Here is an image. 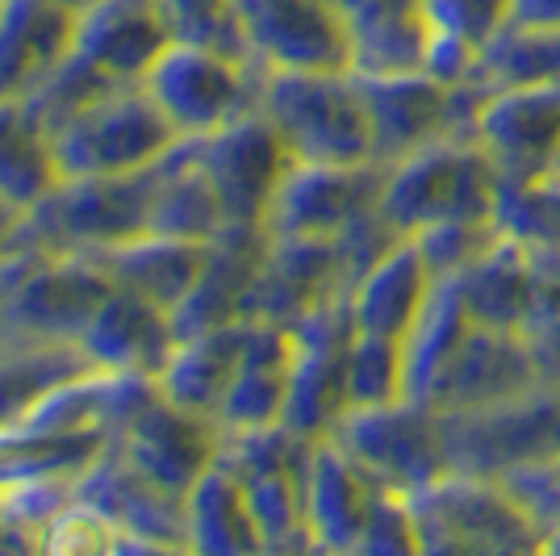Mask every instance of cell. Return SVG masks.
<instances>
[{"instance_id": "obj_6", "label": "cell", "mask_w": 560, "mask_h": 556, "mask_svg": "<svg viewBox=\"0 0 560 556\" xmlns=\"http://www.w3.org/2000/svg\"><path fill=\"white\" fill-rule=\"evenodd\" d=\"M335 440L373 482L394 489H415L440 482L447 473L444 427L431 406L401 397L394 406H364L348 410L330 427Z\"/></svg>"}, {"instance_id": "obj_20", "label": "cell", "mask_w": 560, "mask_h": 556, "mask_svg": "<svg viewBox=\"0 0 560 556\" xmlns=\"http://www.w3.org/2000/svg\"><path fill=\"white\" fill-rule=\"evenodd\" d=\"M210 255L213 243L147 231L139 239H126L117 247L96 252V264L114 277L117 289H130V293H139V298H147L151 305H160L176 318L180 305L197 293V285L210 268Z\"/></svg>"}, {"instance_id": "obj_21", "label": "cell", "mask_w": 560, "mask_h": 556, "mask_svg": "<svg viewBox=\"0 0 560 556\" xmlns=\"http://www.w3.org/2000/svg\"><path fill=\"white\" fill-rule=\"evenodd\" d=\"M252 335V318H231V323L206 326L176 339V351L155 377V390L176 402L180 410L201 418H222L226 394L234 385V372L243 364V348Z\"/></svg>"}, {"instance_id": "obj_40", "label": "cell", "mask_w": 560, "mask_h": 556, "mask_svg": "<svg viewBox=\"0 0 560 556\" xmlns=\"http://www.w3.org/2000/svg\"><path fill=\"white\" fill-rule=\"evenodd\" d=\"M55 4H59V9H68L71 18H80V13H89V9L101 4V0H55Z\"/></svg>"}, {"instance_id": "obj_2", "label": "cell", "mask_w": 560, "mask_h": 556, "mask_svg": "<svg viewBox=\"0 0 560 556\" xmlns=\"http://www.w3.org/2000/svg\"><path fill=\"white\" fill-rule=\"evenodd\" d=\"M180 142L164 109L142 84H114L50 130V155L59 181L75 176H126L160 163Z\"/></svg>"}, {"instance_id": "obj_41", "label": "cell", "mask_w": 560, "mask_h": 556, "mask_svg": "<svg viewBox=\"0 0 560 556\" xmlns=\"http://www.w3.org/2000/svg\"><path fill=\"white\" fill-rule=\"evenodd\" d=\"M548 548H560V532L552 535V540H548Z\"/></svg>"}, {"instance_id": "obj_30", "label": "cell", "mask_w": 560, "mask_h": 556, "mask_svg": "<svg viewBox=\"0 0 560 556\" xmlns=\"http://www.w3.org/2000/svg\"><path fill=\"white\" fill-rule=\"evenodd\" d=\"M465 285V298L472 318L486 326H518L532 310L536 277H532V259L523 239H498L490 252L477 264H468L465 273H456Z\"/></svg>"}, {"instance_id": "obj_7", "label": "cell", "mask_w": 560, "mask_h": 556, "mask_svg": "<svg viewBox=\"0 0 560 556\" xmlns=\"http://www.w3.org/2000/svg\"><path fill=\"white\" fill-rule=\"evenodd\" d=\"M394 163H293L264 213L268 239H335L381 206Z\"/></svg>"}, {"instance_id": "obj_1", "label": "cell", "mask_w": 560, "mask_h": 556, "mask_svg": "<svg viewBox=\"0 0 560 556\" xmlns=\"http://www.w3.org/2000/svg\"><path fill=\"white\" fill-rule=\"evenodd\" d=\"M256 109L293 163H369L373 117L355 71H264Z\"/></svg>"}, {"instance_id": "obj_42", "label": "cell", "mask_w": 560, "mask_h": 556, "mask_svg": "<svg viewBox=\"0 0 560 556\" xmlns=\"http://www.w3.org/2000/svg\"><path fill=\"white\" fill-rule=\"evenodd\" d=\"M557 163H560V160H557Z\"/></svg>"}, {"instance_id": "obj_32", "label": "cell", "mask_w": 560, "mask_h": 556, "mask_svg": "<svg viewBox=\"0 0 560 556\" xmlns=\"http://www.w3.org/2000/svg\"><path fill=\"white\" fill-rule=\"evenodd\" d=\"M406 397V344L355 331L348 356V410L394 406Z\"/></svg>"}, {"instance_id": "obj_11", "label": "cell", "mask_w": 560, "mask_h": 556, "mask_svg": "<svg viewBox=\"0 0 560 556\" xmlns=\"http://www.w3.org/2000/svg\"><path fill=\"white\" fill-rule=\"evenodd\" d=\"M252 63L264 71H351L355 38L330 0H238Z\"/></svg>"}, {"instance_id": "obj_39", "label": "cell", "mask_w": 560, "mask_h": 556, "mask_svg": "<svg viewBox=\"0 0 560 556\" xmlns=\"http://www.w3.org/2000/svg\"><path fill=\"white\" fill-rule=\"evenodd\" d=\"M18 227H22V209H13V206H4V201H0V259L13 252Z\"/></svg>"}, {"instance_id": "obj_26", "label": "cell", "mask_w": 560, "mask_h": 556, "mask_svg": "<svg viewBox=\"0 0 560 556\" xmlns=\"http://www.w3.org/2000/svg\"><path fill=\"white\" fill-rule=\"evenodd\" d=\"M185 532L192 553H259L264 535L247 502V489L231 464L218 461L185 494Z\"/></svg>"}, {"instance_id": "obj_31", "label": "cell", "mask_w": 560, "mask_h": 556, "mask_svg": "<svg viewBox=\"0 0 560 556\" xmlns=\"http://www.w3.org/2000/svg\"><path fill=\"white\" fill-rule=\"evenodd\" d=\"M468 76L481 80L490 93L560 80V30L502 22L490 34V43L477 50V63Z\"/></svg>"}, {"instance_id": "obj_37", "label": "cell", "mask_w": 560, "mask_h": 556, "mask_svg": "<svg viewBox=\"0 0 560 556\" xmlns=\"http://www.w3.org/2000/svg\"><path fill=\"white\" fill-rule=\"evenodd\" d=\"M506 489H511V498L536 519L539 528L560 523V456L511 468L506 473Z\"/></svg>"}, {"instance_id": "obj_9", "label": "cell", "mask_w": 560, "mask_h": 556, "mask_svg": "<svg viewBox=\"0 0 560 556\" xmlns=\"http://www.w3.org/2000/svg\"><path fill=\"white\" fill-rule=\"evenodd\" d=\"M293 335H298V360L280 422L305 440H327L330 427L348 415V356L355 339L348 293L298 318Z\"/></svg>"}, {"instance_id": "obj_25", "label": "cell", "mask_w": 560, "mask_h": 556, "mask_svg": "<svg viewBox=\"0 0 560 556\" xmlns=\"http://www.w3.org/2000/svg\"><path fill=\"white\" fill-rule=\"evenodd\" d=\"M147 231L197 239V243H218L226 234V213H222L210 176L201 172V163L192 155V139H180L155 163Z\"/></svg>"}, {"instance_id": "obj_13", "label": "cell", "mask_w": 560, "mask_h": 556, "mask_svg": "<svg viewBox=\"0 0 560 556\" xmlns=\"http://www.w3.org/2000/svg\"><path fill=\"white\" fill-rule=\"evenodd\" d=\"M360 93L373 117V160L401 163L415 151L447 135V96L452 84L431 71H394V76H360Z\"/></svg>"}, {"instance_id": "obj_3", "label": "cell", "mask_w": 560, "mask_h": 556, "mask_svg": "<svg viewBox=\"0 0 560 556\" xmlns=\"http://www.w3.org/2000/svg\"><path fill=\"white\" fill-rule=\"evenodd\" d=\"M155 163L126 176H75L59 181L34 209L22 213L13 247L47 255H96L147 234Z\"/></svg>"}, {"instance_id": "obj_4", "label": "cell", "mask_w": 560, "mask_h": 556, "mask_svg": "<svg viewBox=\"0 0 560 556\" xmlns=\"http://www.w3.org/2000/svg\"><path fill=\"white\" fill-rule=\"evenodd\" d=\"M506 172L490 155L486 142L440 139L394 163L389 185L381 197V213L401 234H419L431 222L447 218H498Z\"/></svg>"}, {"instance_id": "obj_10", "label": "cell", "mask_w": 560, "mask_h": 556, "mask_svg": "<svg viewBox=\"0 0 560 556\" xmlns=\"http://www.w3.org/2000/svg\"><path fill=\"white\" fill-rule=\"evenodd\" d=\"M410 507L419 519L422 548L452 553H514V548H536L539 523L511 498V489L477 486V482H452L440 477L431 486L410 494Z\"/></svg>"}, {"instance_id": "obj_36", "label": "cell", "mask_w": 560, "mask_h": 556, "mask_svg": "<svg viewBox=\"0 0 560 556\" xmlns=\"http://www.w3.org/2000/svg\"><path fill=\"white\" fill-rule=\"evenodd\" d=\"M422 9H427L431 30L456 34L481 50L490 43L493 30L506 22L511 0H422Z\"/></svg>"}, {"instance_id": "obj_12", "label": "cell", "mask_w": 560, "mask_h": 556, "mask_svg": "<svg viewBox=\"0 0 560 556\" xmlns=\"http://www.w3.org/2000/svg\"><path fill=\"white\" fill-rule=\"evenodd\" d=\"M114 448L135 473L172 498H185L222 452V422L188 415L160 390L117 427Z\"/></svg>"}, {"instance_id": "obj_16", "label": "cell", "mask_w": 560, "mask_h": 556, "mask_svg": "<svg viewBox=\"0 0 560 556\" xmlns=\"http://www.w3.org/2000/svg\"><path fill=\"white\" fill-rule=\"evenodd\" d=\"M71 47L75 18L55 0H0V105L38 93Z\"/></svg>"}, {"instance_id": "obj_19", "label": "cell", "mask_w": 560, "mask_h": 556, "mask_svg": "<svg viewBox=\"0 0 560 556\" xmlns=\"http://www.w3.org/2000/svg\"><path fill=\"white\" fill-rule=\"evenodd\" d=\"M532 381V356L511 339V326L477 323L468 331L460 351L444 364L435 385L427 390L422 406L431 410H472L493 397L523 394Z\"/></svg>"}, {"instance_id": "obj_35", "label": "cell", "mask_w": 560, "mask_h": 556, "mask_svg": "<svg viewBox=\"0 0 560 556\" xmlns=\"http://www.w3.org/2000/svg\"><path fill=\"white\" fill-rule=\"evenodd\" d=\"M360 553H422L419 519L410 507V494L394 486H376L373 514L360 540Z\"/></svg>"}, {"instance_id": "obj_33", "label": "cell", "mask_w": 560, "mask_h": 556, "mask_svg": "<svg viewBox=\"0 0 560 556\" xmlns=\"http://www.w3.org/2000/svg\"><path fill=\"white\" fill-rule=\"evenodd\" d=\"M155 9L172 30V43H192L234 59H252L238 0H155Z\"/></svg>"}, {"instance_id": "obj_34", "label": "cell", "mask_w": 560, "mask_h": 556, "mask_svg": "<svg viewBox=\"0 0 560 556\" xmlns=\"http://www.w3.org/2000/svg\"><path fill=\"white\" fill-rule=\"evenodd\" d=\"M493 222H498V218H486V222H477V218H447V222L422 227V231L410 234V239L422 247L427 264H431V273H435V280H440V277L465 273L468 264H477L481 255L490 252L493 243H498Z\"/></svg>"}, {"instance_id": "obj_24", "label": "cell", "mask_w": 560, "mask_h": 556, "mask_svg": "<svg viewBox=\"0 0 560 556\" xmlns=\"http://www.w3.org/2000/svg\"><path fill=\"white\" fill-rule=\"evenodd\" d=\"M431 289H435V273H431L422 247L415 239H401L394 252L348 293L355 331L406 339L410 326L419 323Z\"/></svg>"}, {"instance_id": "obj_23", "label": "cell", "mask_w": 560, "mask_h": 556, "mask_svg": "<svg viewBox=\"0 0 560 556\" xmlns=\"http://www.w3.org/2000/svg\"><path fill=\"white\" fill-rule=\"evenodd\" d=\"M376 486L360 464L335 440L314 443L310 456V502H305V528L314 548H360L369 514H373Z\"/></svg>"}, {"instance_id": "obj_17", "label": "cell", "mask_w": 560, "mask_h": 556, "mask_svg": "<svg viewBox=\"0 0 560 556\" xmlns=\"http://www.w3.org/2000/svg\"><path fill=\"white\" fill-rule=\"evenodd\" d=\"M339 293L343 285H339L335 239H272L247 298V318L293 326Z\"/></svg>"}, {"instance_id": "obj_14", "label": "cell", "mask_w": 560, "mask_h": 556, "mask_svg": "<svg viewBox=\"0 0 560 556\" xmlns=\"http://www.w3.org/2000/svg\"><path fill=\"white\" fill-rule=\"evenodd\" d=\"M477 139L490 147L511 181L552 172L560 160V80L493 93Z\"/></svg>"}, {"instance_id": "obj_5", "label": "cell", "mask_w": 560, "mask_h": 556, "mask_svg": "<svg viewBox=\"0 0 560 556\" xmlns=\"http://www.w3.org/2000/svg\"><path fill=\"white\" fill-rule=\"evenodd\" d=\"M259 76L264 68H256L252 59H234L192 43H172L147 68L139 84L164 109L180 139H201L256 109Z\"/></svg>"}, {"instance_id": "obj_15", "label": "cell", "mask_w": 560, "mask_h": 556, "mask_svg": "<svg viewBox=\"0 0 560 556\" xmlns=\"http://www.w3.org/2000/svg\"><path fill=\"white\" fill-rule=\"evenodd\" d=\"M167 47L172 30L160 18L155 0H101L75 18L71 55L109 84H139Z\"/></svg>"}, {"instance_id": "obj_27", "label": "cell", "mask_w": 560, "mask_h": 556, "mask_svg": "<svg viewBox=\"0 0 560 556\" xmlns=\"http://www.w3.org/2000/svg\"><path fill=\"white\" fill-rule=\"evenodd\" d=\"M93 369L80 344H0V436L18 431L63 381Z\"/></svg>"}, {"instance_id": "obj_22", "label": "cell", "mask_w": 560, "mask_h": 556, "mask_svg": "<svg viewBox=\"0 0 560 556\" xmlns=\"http://www.w3.org/2000/svg\"><path fill=\"white\" fill-rule=\"evenodd\" d=\"M298 360V335L289 323L252 318V335L243 348V364L234 372V385L222 406V431H256L284 418L289 381Z\"/></svg>"}, {"instance_id": "obj_18", "label": "cell", "mask_w": 560, "mask_h": 556, "mask_svg": "<svg viewBox=\"0 0 560 556\" xmlns=\"http://www.w3.org/2000/svg\"><path fill=\"white\" fill-rule=\"evenodd\" d=\"M176 323L172 314L151 305L130 289H114L105 305L84 326L80 348L105 372H139V377H160L176 351Z\"/></svg>"}, {"instance_id": "obj_28", "label": "cell", "mask_w": 560, "mask_h": 556, "mask_svg": "<svg viewBox=\"0 0 560 556\" xmlns=\"http://www.w3.org/2000/svg\"><path fill=\"white\" fill-rule=\"evenodd\" d=\"M472 326H477V318L468 310L460 277H440L427 305H422L419 323L401 339L406 344V397L410 402L427 397V390L435 385V377L444 372L447 360L460 351Z\"/></svg>"}, {"instance_id": "obj_29", "label": "cell", "mask_w": 560, "mask_h": 556, "mask_svg": "<svg viewBox=\"0 0 560 556\" xmlns=\"http://www.w3.org/2000/svg\"><path fill=\"white\" fill-rule=\"evenodd\" d=\"M59 185L50 135L25 101L0 105V201L13 209H34Z\"/></svg>"}, {"instance_id": "obj_38", "label": "cell", "mask_w": 560, "mask_h": 556, "mask_svg": "<svg viewBox=\"0 0 560 556\" xmlns=\"http://www.w3.org/2000/svg\"><path fill=\"white\" fill-rule=\"evenodd\" d=\"M511 25H552L560 30V0H511Z\"/></svg>"}, {"instance_id": "obj_8", "label": "cell", "mask_w": 560, "mask_h": 556, "mask_svg": "<svg viewBox=\"0 0 560 556\" xmlns=\"http://www.w3.org/2000/svg\"><path fill=\"white\" fill-rule=\"evenodd\" d=\"M192 155L222 201L226 231L231 227H264V213L272 206L284 172L293 167V155L277 135V126L259 109L234 117L213 135L192 139Z\"/></svg>"}]
</instances>
